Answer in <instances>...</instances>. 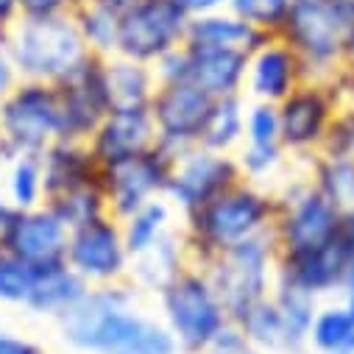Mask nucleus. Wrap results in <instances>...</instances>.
<instances>
[{
    "instance_id": "f704fd0d",
    "label": "nucleus",
    "mask_w": 354,
    "mask_h": 354,
    "mask_svg": "<svg viewBox=\"0 0 354 354\" xmlns=\"http://www.w3.org/2000/svg\"><path fill=\"white\" fill-rule=\"evenodd\" d=\"M45 207H50L67 229H75L81 223H90L95 218L109 215V207H106V196H104L101 182L98 185H84L78 190H70V193L53 198Z\"/></svg>"
},
{
    "instance_id": "2f4dec72",
    "label": "nucleus",
    "mask_w": 354,
    "mask_h": 354,
    "mask_svg": "<svg viewBox=\"0 0 354 354\" xmlns=\"http://www.w3.org/2000/svg\"><path fill=\"white\" fill-rule=\"evenodd\" d=\"M351 343H354V318L348 315L346 304L343 301L318 304V313L307 335V348H313L315 354H335L348 348Z\"/></svg>"
},
{
    "instance_id": "dca6fc26",
    "label": "nucleus",
    "mask_w": 354,
    "mask_h": 354,
    "mask_svg": "<svg viewBox=\"0 0 354 354\" xmlns=\"http://www.w3.org/2000/svg\"><path fill=\"white\" fill-rule=\"evenodd\" d=\"M67 234L70 229L59 221V215L42 204L15 215V221L0 232V251L37 271L53 268L67 262Z\"/></svg>"
},
{
    "instance_id": "393cba45",
    "label": "nucleus",
    "mask_w": 354,
    "mask_h": 354,
    "mask_svg": "<svg viewBox=\"0 0 354 354\" xmlns=\"http://www.w3.org/2000/svg\"><path fill=\"white\" fill-rule=\"evenodd\" d=\"M86 288H90V285H86L67 262L53 265V268H39L23 310L28 315L56 321L84 296Z\"/></svg>"
},
{
    "instance_id": "8fccbe9b",
    "label": "nucleus",
    "mask_w": 354,
    "mask_h": 354,
    "mask_svg": "<svg viewBox=\"0 0 354 354\" xmlns=\"http://www.w3.org/2000/svg\"><path fill=\"white\" fill-rule=\"evenodd\" d=\"M6 165H9V156H6L3 145H0V185H3V176H6Z\"/></svg>"
},
{
    "instance_id": "1a4fd4ad",
    "label": "nucleus",
    "mask_w": 354,
    "mask_h": 354,
    "mask_svg": "<svg viewBox=\"0 0 354 354\" xmlns=\"http://www.w3.org/2000/svg\"><path fill=\"white\" fill-rule=\"evenodd\" d=\"M343 109L329 81H301L296 90L277 104L279 137L290 159H313L321 153L329 129Z\"/></svg>"
},
{
    "instance_id": "9b49d317",
    "label": "nucleus",
    "mask_w": 354,
    "mask_h": 354,
    "mask_svg": "<svg viewBox=\"0 0 354 354\" xmlns=\"http://www.w3.org/2000/svg\"><path fill=\"white\" fill-rule=\"evenodd\" d=\"M140 290L126 279L115 285H90L84 296L56 318L62 343L78 354H98L115 318L140 304Z\"/></svg>"
},
{
    "instance_id": "f3484780",
    "label": "nucleus",
    "mask_w": 354,
    "mask_h": 354,
    "mask_svg": "<svg viewBox=\"0 0 354 354\" xmlns=\"http://www.w3.org/2000/svg\"><path fill=\"white\" fill-rule=\"evenodd\" d=\"M301 81H307V75H304V67H301L299 56L293 53V48L285 39L271 34L262 45H257L248 53L243 95L248 101L277 106L279 101H285L296 90Z\"/></svg>"
},
{
    "instance_id": "423d86ee",
    "label": "nucleus",
    "mask_w": 354,
    "mask_h": 354,
    "mask_svg": "<svg viewBox=\"0 0 354 354\" xmlns=\"http://www.w3.org/2000/svg\"><path fill=\"white\" fill-rule=\"evenodd\" d=\"M59 140V93L56 84L20 78L0 98V145L6 156H42Z\"/></svg>"
},
{
    "instance_id": "bb28decb",
    "label": "nucleus",
    "mask_w": 354,
    "mask_h": 354,
    "mask_svg": "<svg viewBox=\"0 0 354 354\" xmlns=\"http://www.w3.org/2000/svg\"><path fill=\"white\" fill-rule=\"evenodd\" d=\"M271 296L277 301L282 329H285V354L307 351V335H310V326H313L321 299H315L293 285H285V282H277Z\"/></svg>"
},
{
    "instance_id": "4be33fe9",
    "label": "nucleus",
    "mask_w": 354,
    "mask_h": 354,
    "mask_svg": "<svg viewBox=\"0 0 354 354\" xmlns=\"http://www.w3.org/2000/svg\"><path fill=\"white\" fill-rule=\"evenodd\" d=\"M98 354H182V351L170 329L159 321V315H151L137 304L115 318Z\"/></svg>"
},
{
    "instance_id": "c756f323",
    "label": "nucleus",
    "mask_w": 354,
    "mask_h": 354,
    "mask_svg": "<svg viewBox=\"0 0 354 354\" xmlns=\"http://www.w3.org/2000/svg\"><path fill=\"white\" fill-rule=\"evenodd\" d=\"M245 109H248V98L245 95L218 98L212 112H209L201 145L212 148V151L234 153L240 148V142H243V134H245Z\"/></svg>"
},
{
    "instance_id": "6e6d98bb",
    "label": "nucleus",
    "mask_w": 354,
    "mask_h": 354,
    "mask_svg": "<svg viewBox=\"0 0 354 354\" xmlns=\"http://www.w3.org/2000/svg\"><path fill=\"white\" fill-rule=\"evenodd\" d=\"M0 262H3V251H0Z\"/></svg>"
},
{
    "instance_id": "4d7b16f0",
    "label": "nucleus",
    "mask_w": 354,
    "mask_h": 354,
    "mask_svg": "<svg viewBox=\"0 0 354 354\" xmlns=\"http://www.w3.org/2000/svg\"><path fill=\"white\" fill-rule=\"evenodd\" d=\"M45 354H48V351H45Z\"/></svg>"
},
{
    "instance_id": "72a5a7b5",
    "label": "nucleus",
    "mask_w": 354,
    "mask_h": 354,
    "mask_svg": "<svg viewBox=\"0 0 354 354\" xmlns=\"http://www.w3.org/2000/svg\"><path fill=\"white\" fill-rule=\"evenodd\" d=\"M3 196L17 207V209H34L45 204V187H42V162L39 156H12L6 165L3 185H0Z\"/></svg>"
},
{
    "instance_id": "9d476101",
    "label": "nucleus",
    "mask_w": 354,
    "mask_h": 354,
    "mask_svg": "<svg viewBox=\"0 0 354 354\" xmlns=\"http://www.w3.org/2000/svg\"><path fill=\"white\" fill-rule=\"evenodd\" d=\"M240 182H243V173H240L234 153L196 145L179 156H173V170L167 179L165 198L182 218L215 201L218 196H223Z\"/></svg>"
},
{
    "instance_id": "f8f14e48",
    "label": "nucleus",
    "mask_w": 354,
    "mask_h": 354,
    "mask_svg": "<svg viewBox=\"0 0 354 354\" xmlns=\"http://www.w3.org/2000/svg\"><path fill=\"white\" fill-rule=\"evenodd\" d=\"M212 106H215V98H209L190 81L159 84L148 104L156 126V145L173 156L201 145Z\"/></svg>"
},
{
    "instance_id": "09e8293b",
    "label": "nucleus",
    "mask_w": 354,
    "mask_h": 354,
    "mask_svg": "<svg viewBox=\"0 0 354 354\" xmlns=\"http://www.w3.org/2000/svg\"><path fill=\"white\" fill-rule=\"evenodd\" d=\"M340 301L346 304V310H348V315L354 318V290H348V293H340Z\"/></svg>"
},
{
    "instance_id": "cd10ccee",
    "label": "nucleus",
    "mask_w": 354,
    "mask_h": 354,
    "mask_svg": "<svg viewBox=\"0 0 354 354\" xmlns=\"http://www.w3.org/2000/svg\"><path fill=\"white\" fill-rule=\"evenodd\" d=\"M179 223H182V218L170 207L167 198L148 201L145 207H140L137 212H131L129 218L120 221L129 257H137V254L148 251L153 243H159L170 229H176Z\"/></svg>"
},
{
    "instance_id": "7ed1b4c3",
    "label": "nucleus",
    "mask_w": 354,
    "mask_h": 354,
    "mask_svg": "<svg viewBox=\"0 0 354 354\" xmlns=\"http://www.w3.org/2000/svg\"><path fill=\"white\" fill-rule=\"evenodd\" d=\"M351 31L354 15L329 0H290L277 37L293 48L310 81H326L346 64Z\"/></svg>"
},
{
    "instance_id": "c85d7f7f",
    "label": "nucleus",
    "mask_w": 354,
    "mask_h": 354,
    "mask_svg": "<svg viewBox=\"0 0 354 354\" xmlns=\"http://www.w3.org/2000/svg\"><path fill=\"white\" fill-rule=\"evenodd\" d=\"M73 20L81 31L86 50L109 59L118 53V31H120V6L115 3H84L73 9Z\"/></svg>"
},
{
    "instance_id": "a878e982",
    "label": "nucleus",
    "mask_w": 354,
    "mask_h": 354,
    "mask_svg": "<svg viewBox=\"0 0 354 354\" xmlns=\"http://www.w3.org/2000/svg\"><path fill=\"white\" fill-rule=\"evenodd\" d=\"M104 75H106L112 109L115 106H148L159 86L151 64H142L126 56L104 59Z\"/></svg>"
},
{
    "instance_id": "4468645a",
    "label": "nucleus",
    "mask_w": 354,
    "mask_h": 354,
    "mask_svg": "<svg viewBox=\"0 0 354 354\" xmlns=\"http://www.w3.org/2000/svg\"><path fill=\"white\" fill-rule=\"evenodd\" d=\"M67 265L86 285H115L129 279V248L120 221L112 215L81 223L67 234Z\"/></svg>"
},
{
    "instance_id": "37998d69",
    "label": "nucleus",
    "mask_w": 354,
    "mask_h": 354,
    "mask_svg": "<svg viewBox=\"0 0 354 354\" xmlns=\"http://www.w3.org/2000/svg\"><path fill=\"white\" fill-rule=\"evenodd\" d=\"M20 81V75H17V70H15V64H12V59H9V53H6V48L0 45V98H3L12 86Z\"/></svg>"
},
{
    "instance_id": "de8ad7c7",
    "label": "nucleus",
    "mask_w": 354,
    "mask_h": 354,
    "mask_svg": "<svg viewBox=\"0 0 354 354\" xmlns=\"http://www.w3.org/2000/svg\"><path fill=\"white\" fill-rule=\"evenodd\" d=\"M354 290V259L348 262V271H346V282H343V293Z\"/></svg>"
},
{
    "instance_id": "f257e3e1",
    "label": "nucleus",
    "mask_w": 354,
    "mask_h": 354,
    "mask_svg": "<svg viewBox=\"0 0 354 354\" xmlns=\"http://www.w3.org/2000/svg\"><path fill=\"white\" fill-rule=\"evenodd\" d=\"M277 221V190L240 182L215 201L182 215V237L193 265H204L232 245L271 232Z\"/></svg>"
},
{
    "instance_id": "ea45409f",
    "label": "nucleus",
    "mask_w": 354,
    "mask_h": 354,
    "mask_svg": "<svg viewBox=\"0 0 354 354\" xmlns=\"http://www.w3.org/2000/svg\"><path fill=\"white\" fill-rule=\"evenodd\" d=\"M20 17H59L73 15L75 0H17Z\"/></svg>"
},
{
    "instance_id": "5701e85b",
    "label": "nucleus",
    "mask_w": 354,
    "mask_h": 354,
    "mask_svg": "<svg viewBox=\"0 0 354 354\" xmlns=\"http://www.w3.org/2000/svg\"><path fill=\"white\" fill-rule=\"evenodd\" d=\"M268 37L271 34L248 26L234 12L218 9V12H204V15H193L190 17L185 45H190V48H229V50L251 53Z\"/></svg>"
},
{
    "instance_id": "f03ea898",
    "label": "nucleus",
    "mask_w": 354,
    "mask_h": 354,
    "mask_svg": "<svg viewBox=\"0 0 354 354\" xmlns=\"http://www.w3.org/2000/svg\"><path fill=\"white\" fill-rule=\"evenodd\" d=\"M159 321L170 329L182 354H204L232 324L229 313L201 265H185L156 290Z\"/></svg>"
},
{
    "instance_id": "58836bf2",
    "label": "nucleus",
    "mask_w": 354,
    "mask_h": 354,
    "mask_svg": "<svg viewBox=\"0 0 354 354\" xmlns=\"http://www.w3.org/2000/svg\"><path fill=\"white\" fill-rule=\"evenodd\" d=\"M204 354H262V351H257V348L243 337V332H240L234 324H229V326L215 337V343H212Z\"/></svg>"
},
{
    "instance_id": "b1692460",
    "label": "nucleus",
    "mask_w": 354,
    "mask_h": 354,
    "mask_svg": "<svg viewBox=\"0 0 354 354\" xmlns=\"http://www.w3.org/2000/svg\"><path fill=\"white\" fill-rule=\"evenodd\" d=\"M185 265H190V257H187V245H185V237H182V226H176V229H170L159 243H153L148 251L131 257L129 282H131L140 293L156 296V290H159L170 277L179 274Z\"/></svg>"
},
{
    "instance_id": "c9c22d12",
    "label": "nucleus",
    "mask_w": 354,
    "mask_h": 354,
    "mask_svg": "<svg viewBox=\"0 0 354 354\" xmlns=\"http://www.w3.org/2000/svg\"><path fill=\"white\" fill-rule=\"evenodd\" d=\"M226 9L265 34H277L290 9V0H229Z\"/></svg>"
},
{
    "instance_id": "49530a36",
    "label": "nucleus",
    "mask_w": 354,
    "mask_h": 354,
    "mask_svg": "<svg viewBox=\"0 0 354 354\" xmlns=\"http://www.w3.org/2000/svg\"><path fill=\"white\" fill-rule=\"evenodd\" d=\"M17 212H20V209H17V207L3 196V190H0V232H3V229L15 221V215H17Z\"/></svg>"
},
{
    "instance_id": "3c124183",
    "label": "nucleus",
    "mask_w": 354,
    "mask_h": 354,
    "mask_svg": "<svg viewBox=\"0 0 354 354\" xmlns=\"http://www.w3.org/2000/svg\"><path fill=\"white\" fill-rule=\"evenodd\" d=\"M346 64L354 70V31H351V39H348V53H346Z\"/></svg>"
},
{
    "instance_id": "0eeeda50",
    "label": "nucleus",
    "mask_w": 354,
    "mask_h": 354,
    "mask_svg": "<svg viewBox=\"0 0 354 354\" xmlns=\"http://www.w3.org/2000/svg\"><path fill=\"white\" fill-rule=\"evenodd\" d=\"M337 223L340 207L310 182V176H299L277 190V221L271 234L279 254H301L335 243Z\"/></svg>"
},
{
    "instance_id": "a18cd8bd",
    "label": "nucleus",
    "mask_w": 354,
    "mask_h": 354,
    "mask_svg": "<svg viewBox=\"0 0 354 354\" xmlns=\"http://www.w3.org/2000/svg\"><path fill=\"white\" fill-rule=\"evenodd\" d=\"M190 17L193 15H204V12H218V9H226L229 0H176Z\"/></svg>"
},
{
    "instance_id": "a211bd4d",
    "label": "nucleus",
    "mask_w": 354,
    "mask_h": 354,
    "mask_svg": "<svg viewBox=\"0 0 354 354\" xmlns=\"http://www.w3.org/2000/svg\"><path fill=\"white\" fill-rule=\"evenodd\" d=\"M95 159L104 165L145 153L156 145V126L148 106H115L104 115L93 137L86 140Z\"/></svg>"
},
{
    "instance_id": "aec40b11",
    "label": "nucleus",
    "mask_w": 354,
    "mask_h": 354,
    "mask_svg": "<svg viewBox=\"0 0 354 354\" xmlns=\"http://www.w3.org/2000/svg\"><path fill=\"white\" fill-rule=\"evenodd\" d=\"M185 81L196 84L209 98H232L245 90L248 53L229 48H190L185 45Z\"/></svg>"
},
{
    "instance_id": "4c0bfd02",
    "label": "nucleus",
    "mask_w": 354,
    "mask_h": 354,
    "mask_svg": "<svg viewBox=\"0 0 354 354\" xmlns=\"http://www.w3.org/2000/svg\"><path fill=\"white\" fill-rule=\"evenodd\" d=\"M321 153H329V156H343V159H351L354 162V104L343 106L329 129V137L321 148Z\"/></svg>"
},
{
    "instance_id": "20e7f679",
    "label": "nucleus",
    "mask_w": 354,
    "mask_h": 354,
    "mask_svg": "<svg viewBox=\"0 0 354 354\" xmlns=\"http://www.w3.org/2000/svg\"><path fill=\"white\" fill-rule=\"evenodd\" d=\"M3 48L20 78L48 84H59L90 56L73 15L20 17L9 28Z\"/></svg>"
},
{
    "instance_id": "7c9ffc66",
    "label": "nucleus",
    "mask_w": 354,
    "mask_h": 354,
    "mask_svg": "<svg viewBox=\"0 0 354 354\" xmlns=\"http://www.w3.org/2000/svg\"><path fill=\"white\" fill-rule=\"evenodd\" d=\"M234 326L243 332V337L262 354H285V329H282V318L277 310L274 296L262 299L259 304H254L251 310H245Z\"/></svg>"
},
{
    "instance_id": "39448f33",
    "label": "nucleus",
    "mask_w": 354,
    "mask_h": 354,
    "mask_svg": "<svg viewBox=\"0 0 354 354\" xmlns=\"http://www.w3.org/2000/svg\"><path fill=\"white\" fill-rule=\"evenodd\" d=\"M277 259L279 248L271 232L248 237L229 251L218 254L204 265V271L218 290L229 321L234 324L245 310L268 299L277 285Z\"/></svg>"
},
{
    "instance_id": "a19ab883",
    "label": "nucleus",
    "mask_w": 354,
    "mask_h": 354,
    "mask_svg": "<svg viewBox=\"0 0 354 354\" xmlns=\"http://www.w3.org/2000/svg\"><path fill=\"white\" fill-rule=\"evenodd\" d=\"M0 354H45V348L28 335L0 326Z\"/></svg>"
},
{
    "instance_id": "79ce46f5",
    "label": "nucleus",
    "mask_w": 354,
    "mask_h": 354,
    "mask_svg": "<svg viewBox=\"0 0 354 354\" xmlns=\"http://www.w3.org/2000/svg\"><path fill=\"white\" fill-rule=\"evenodd\" d=\"M337 243L340 248L348 254V259H354V207L340 209V223H337Z\"/></svg>"
},
{
    "instance_id": "ddd939ff",
    "label": "nucleus",
    "mask_w": 354,
    "mask_h": 354,
    "mask_svg": "<svg viewBox=\"0 0 354 354\" xmlns=\"http://www.w3.org/2000/svg\"><path fill=\"white\" fill-rule=\"evenodd\" d=\"M173 170V153L153 145L145 153L112 162L101 167V187L106 196L109 215L123 221L153 198H165Z\"/></svg>"
},
{
    "instance_id": "412c9836",
    "label": "nucleus",
    "mask_w": 354,
    "mask_h": 354,
    "mask_svg": "<svg viewBox=\"0 0 354 354\" xmlns=\"http://www.w3.org/2000/svg\"><path fill=\"white\" fill-rule=\"evenodd\" d=\"M42 187H45V204L53 198L78 190L84 185H98L101 182V162L90 151L86 142L73 140H56L50 142L42 156Z\"/></svg>"
},
{
    "instance_id": "603ef678",
    "label": "nucleus",
    "mask_w": 354,
    "mask_h": 354,
    "mask_svg": "<svg viewBox=\"0 0 354 354\" xmlns=\"http://www.w3.org/2000/svg\"><path fill=\"white\" fill-rule=\"evenodd\" d=\"M84 3H115V0H75V6H84Z\"/></svg>"
},
{
    "instance_id": "2eb2a0df",
    "label": "nucleus",
    "mask_w": 354,
    "mask_h": 354,
    "mask_svg": "<svg viewBox=\"0 0 354 354\" xmlns=\"http://www.w3.org/2000/svg\"><path fill=\"white\" fill-rule=\"evenodd\" d=\"M59 93V140L86 142L112 109L104 59L90 53L70 75L56 84Z\"/></svg>"
},
{
    "instance_id": "e433bc0d",
    "label": "nucleus",
    "mask_w": 354,
    "mask_h": 354,
    "mask_svg": "<svg viewBox=\"0 0 354 354\" xmlns=\"http://www.w3.org/2000/svg\"><path fill=\"white\" fill-rule=\"evenodd\" d=\"M34 277H37V268L3 254V262H0V304L26 307L28 293L34 288Z\"/></svg>"
},
{
    "instance_id": "6e6552de",
    "label": "nucleus",
    "mask_w": 354,
    "mask_h": 354,
    "mask_svg": "<svg viewBox=\"0 0 354 354\" xmlns=\"http://www.w3.org/2000/svg\"><path fill=\"white\" fill-rule=\"evenodd\" d=\"M190 15L176 0H140L120 9L118 53L142 64H156L187 39Z\"/></svg>"
},
{
    "instance_id": "c03bdc74",
    "label": "nucleus",
    "mask_w": 354,
    "mask_h": 354,
    "mask_svg": "<svg viewBox=\"0 0 354 354\" xmlns=\"http://www.w3.org/2000/svg\"><path fill=\"white\" fill-rule=\"evenodd\" d=\"M20 20V6L17 0H0V45H3L9 28Z\"/></svg>"
},
{
    "instance_id": "6ab92c4d",
    "label": "nucleus",
    "mask_w": 354,
    "mask_h": 354,
    "mask_svg": "<svg viewBox=\"0 0 354 354\" xmlns=\"http://www.w3.org/2000/svg\"><path fill=\"white\" fill-rule=\"evenodd\" d=\"M348 254L340 243H329L315 251L301 254H279L277 259V282L293 285L315 299H329L343 293L346 271H348Z\"/></svg>"
},
{
    "instance_id": "5fc2aeb1",
    "label": "nucleus",
    "mask_w": 354,
    "mask_h": 354,
    "mask_svg": "<svg viewBox=\"0 0 354 354\" xmlns=\"http://www.w3.org/2000/svg\"><path fill=\"white\" fill-rule=\"evenodd\" d=\"M335 354H354V343H351L348 348H343V351H335Z\"/></svg>"
},
{
    "instance_id": "864d4df0",
    "label": "nucleus",
    "mask_w": 354,
    "mask_h": 354,
    "mask_svg": "<svg viewBox=\"0 0 354 354\" xmlns=\"http://www.w3.org/2000/svg\"><path fill=\"white\" fill-rule=\"evenodd\" d=\"M131 3H140V0H115V6H120V9L123 6H131Z\"/></svg>"
},
{
    "instance_id": "473e14b6",
    "label": "nucleus",
    "mask_w": 354,
    "mask_h": 354,
    "mask_svg": "<svg viewBox=\"0 0 354 354\" xmlns=\"http://www.w3.org/2000/svg\"><path fill=\"white\" fill-rule=\"evenodd\" d=\"M307 176L340 209L354 207V162L351 159L315 153L313 159H307Z\"/></svg>"
}]
</instances>
